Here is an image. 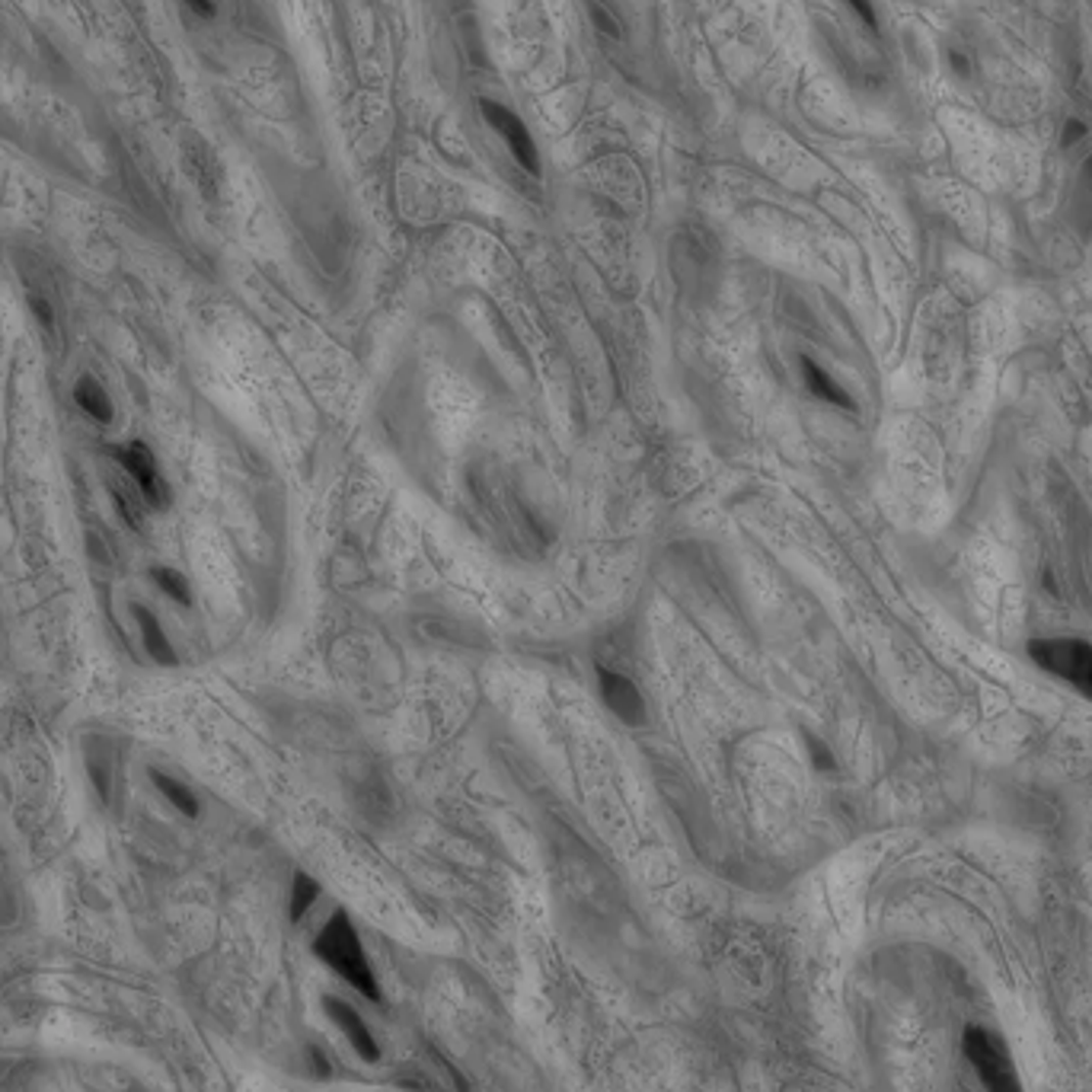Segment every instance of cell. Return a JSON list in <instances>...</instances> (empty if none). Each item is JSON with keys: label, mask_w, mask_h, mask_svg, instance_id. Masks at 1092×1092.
Masks as SVG:
<instances>
[{"label": "cell", "mask_w": 1092, "mask_h": 1092, "mask_svg": "<svg viewBox=\"0 0 1092 1092\" xmlns=\"http://www.w3.org/2000/svg\"><path fill=\"white\" fill-rule=\"evenodd\" d=\"M313 955L319 962H326L342 980H349L358 994H364L367 1000H381V988L378 977L367 965V955L361 949V940L355 933V926L345 911H336L330 917V923L323 926V933L313 943Z\"/></svg>", "instance_id": "1"}, {"label": "cell", "mask_w": 1092, "mask_h": 1092, "mask_svg": "<svg viewBox=\"0 0 1092 1092\" xmlns=\"http://www.w3.org/2000/svg\"><path fill=\"white\" fill-rule=\"evenodd\" d=\"M962 1048L988 1092H1025L1016 1074L1013 1054H1009L1006 1042L997 1032L984 1025H968L962 1035Z\"/></svg>", "instance_id": "2"}, {"label": "cell", "mask_w": 1092, "mask_h": 1092, "mask_svg": "<svg viewBox=\"0 0 1092 1092\" xmlns=\"http://www.w3.org/2000/svg\"><path fill=\"white\" fill-rule=\"evenodd\" d=\"M1029 658L1045 674L1071 684L1092 703V646L1086 639H1032Z\"/></svg>", "instance_id": "3"}, {"label": "cell", "mask_w": 1092, "mask_h": 1092, "mask_svg": "<svg viewBox=\"0 0 1092 1092\" xmlns=\"http://www.w3.org/2000/svg\"><path fill=\"white\" fill-rule=\"evenodd\" d=\"M479 113L489 122V128H495L498 135L509 144L515 164L521 170H527L530 176H540V150L534 144V135L527 131V125L521 122V116H515L509 105H501L495 99H479Z\"/></svg>", "instance_id": "4"}, {"label": "cell", "mask_w": 1092, "mask_h": 1092, "mask_svg": "<svg viewBox=\"0 0 1092 1092\" xmlns=\"http://www.w3.org/2000/svg\"><path fill=\"white\" fill-rule=\"evenodd\" d=\"M116 457H119L125 476L138 486V492L144 495V501L150 505V509H167V505H170V486L164 483V476H160L157 457L150 454V447L144 441H131V444L116 450Z\"/></svg>", "instance_id": "5"}, {"label": "cell", "mask_w": 1092, "mask_h": 1092, "mask_svg": "<svg viewBox=\"0 0 1092 1092\" xmlns=\"http://www.w3.org/2000/svg\"><path fill=\"white\" fill-rule=\"evenodd\" d=\"M598 684H601V697H604L607 709L614 712L620 723H626V726H643L646 723V700H643V694H639L629 678L598 664Z\"/></svg>", "instance_id": "6"}, {"label": "cell", "mask_w": 1092, "mask_h": 1092, "mask_svg": "<svg viewBox=\"0 0 1092 1092\" xmlns=\"http://www.w3.org/2000/svg\"><path fill=\"white\" fill-rule=\"evenodd\" d=\"M323 1009H326L330 1019L342 1029V1035L349 1038L352 1048H355L364 1060H378V1057H381V1048H378V1042H375V1035L367 1032L364 1019L355 1013L349 1003L339 1000V997H323Z\"/></svg>", "instance_id": "7"}, {"label": "cell", "mask_w": 1092, "mask_h": 1092, "mask_svg": "<svg viewBox=\"0 0 1092 1092\" xmlns=\"http://www.w3.org/2000/svg\"><path fill=\"white\" fill-rule=\"evenodd\" d=\"M131 614H135V620H138V626H141V639H144L147 655H150L157 664H164V668H173V664H176V649H173V643L167 639L164 626H160V620L150 614L147 607H141V604H131Z\"/></svg>", "instance_id": "8"}, {"label": "cell", "mask_w": 1092, "mask_h": 1092, "mask_svg": "<svg viewBox=\"0 0 1092 1092\" xmlns=\"http://www.w3.org/2000/svg\"><path fill=\"white\" fill-rule=\"evenodd\" d=\"M798 364H802V378H805V387H809V393H815L818 399H824V403H831V406H840V409H846V412H854L857 409V403H854V396H849L831 375H828V370H824L821 364H815L812 358H802V361H798Z\"/></svg>", "instance_id": "9"}, {"label": "cell", "mask_w": 1092, "mask_h": 1092, "mask_svg": "<svg viewBox=\"0 0 1092 1092\" xmlns=\"http://www.w3.org/2000/svg\"><path fill=\"white\" fill-rule=\"evenodd\" d=\"M74 403L84 409L90 419H96V422H113V412H116V409H113V399H110V393L102 390V384L93 381V378H80V381H77V387H74Z\"/></svg>", "instance_id": "10"}, {"label": "cell", "mask_w": 1092, "mask_h": 1092, "mask_svg": "<svg viewBox=\"0 0 1092 1092\" xmlns=\"http://www.w3.org/2000/svg\"><path fill=\"white\" fill-rule=\"evenodd\" d=\"M150 780H154V786H157L160 792H164V798H167V802H170L176 812H182L185 818H199L202 805H199V798H195V792H192L189 786L179 783V780L170 777V774H164V770H150Z\"/></svg>", "instance_id": "11"}, {"label": "cell", "mask_w": 1092, "mask_h": 1092, "mask_svg": "<svg viewBox=\"0 0 1092 1092\" xmlns=\"http://www.w3.org/2000/svg\"><path fill=\"white\" fill-rule=\"evenodd\" d=\"M110 492H113V501H116V509H119V515L128 521V527H135V530H141L144 524V495L138 492V486L135 483H131V486H119V483H110Z\"/></svg>", "instance_id": "12"}, {"label": "cell", "mask_w": 1092, "mask_h": 1092, "mask_svg": "<svg viewBox=\"0 0 1092 1092\" xmlns=\"http://www.w3.org/2000/svg\"><path fill=\"white\" fill-rule=\"evenodd\" d=\"M150 578H154V584H157V588L164 592L167 598L179 601L182 607L192 604V588H189V581H185L182 572H176V569H170V566H157V569H150Z\"/></svg>", "instance_id": "13"}, {"label": "cell", "mask_w": 1092, "mask_h": 1092, "mask_svg": "<svg viewBox=\"0 0 1092 1092\" xmlns=\"http://www.w3.org/2000/svg\"><path fill=\"white\" fill-rule=\"evenodd\" d=\"M316 898H319V885L313 882L310 875L298 872V875H295V885H291V908H288L291 920H304V914L313 908Z\"/></svg>", "instance_id": "14"}, {"label": "cell", "mask_w": 1092, "mask_h": 1092, "mask_svg": "<svg viewBox=\"0 0 1092 1092\" xmlns=\"http://www.w3.org/2000/svg\"><path fill=\"white\" fill-rule=\"evenodd\" d=\"M805 741H809V757H812L815 770H821V774H831L837 763H834V754H831L828 744L818 741L815 735H805Z\"/></svg>", "instance_id": "15"}, {"label": "cell", "mask_w": 1092, "mask_h": 1092, "mask_svg": "<svg viewBox=\"0 0 1092 1092\" xmlns=\"http://www.w3.org/2000/svg\"><path fill=\"white\" fill-rule=\"evenodd\" d=\"M592 16H595V26H598V30H601L604 36H610V39H620V26H617V19L610 16L601 4H592Z\"/></svg>", "instance_id": "16"}, {"label": "cell", "mask_w": 1092, "mask_h": 1092, "mask_svg": "<svg viewBox=\"0 0 1092 1092\" xmlns=\"http://www.w3.org/2000/svg\"><path fill=\"white\" fill-rule=\"evenodd\" d=\"M30 307H33L36 319H39V323H42L45 330H51V326H55V310H51V304H48L45 298H39V295H30Z\"/></svg>", "instance_id": "17"}, {"label": "cell", "mask_w": 1092, "mask_h": 1092, "mask_svg": "<svg viewBox=\"0 0 1092 1092\" xmlns=\"http://www.w3.org/2000/svg\"><path fill=\"white\" fill-rule=\"evenodd\" d=\"M1086 138V125L1080 122V119H1067V122H1063V135H1060V144L1063 147H1071V144H1077V141H1083Z\"/></svg>", "instance_id": "18"}, {"label": "cell", "mask_w": 1092, "mask_h": 1092, "mask_svg": "<svg viewBox=\"0 0 1092 1092\" xmlns=\"http://www.w3.org/2000/svg\"><path fill=\"white\" fill-rule=\"evenodd\" d=\"M846 4L854 7V13H857V16L869 26V30H878V16H875L872 0H846Z\"/></svg>", "instance_id": "19"}, {"label": "cell", "mask_w": 1092, "mask_h": 1092, "mask_svg": "<svg viewBox=\"0 0 1092 1092\" xmlns=\"http://www.w3.org/2000/svg\"><path fill=\"white\" fill-rule=\"evenodd\" d=\"M949 64H952V71H955L958 77H968V74H971V61L962 55V51H949Z\"/></svg>", "instance_id": "20"}, {"label": "cell", "mask_w": 1092, "mask_h": 1092, "mask_svg": "<svg viewBox=\"0 0 1092 1092\" xmlns=\"http://www.w3.org/2000/svg\"><path fill=\"white\" fill-rule=\"evenodd\" d=\"M185 4H189L199 16H215V4H211V0H185Z\"/></svg>", "instance_id": "21"}]
</instances>
